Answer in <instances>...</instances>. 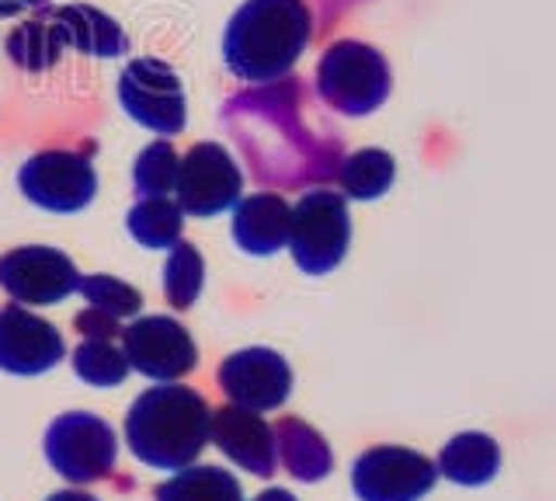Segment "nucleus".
I'll use <instances>...</instances> for the list:
<instances>
[{
  "label": "nucleus",
  "mask_w": 556,
  "mask_h": 501,
  "mask_svg": "<svg viewBox=\"0 0 556 501\" xmlns=\"http://www.w3.org/2000/svg\"><path fill=\"white\" fill-rule=\"evenodd\" d=\"M74 324H77V331H80L84 338H101V341H115V338H122L118 317L104 314V310H94V306L80 310Z\"/></svg>",
  "instance_id": "obj_28"
},
{
  "label": "nucleus",
  "mask_w": 556,
  "mask_h": 501,
  "mask_svg": "<svg viewBox=\"0 0 556 501\" xmlns=\"http://www.w3.org/2000/svg\"><path fill=\"white\" fill-rule=\"evenodd\" d=\"M254 501H295L286 488H268V491H261Z\"/></svg>",
  "instance_id": "obj_31"
},
{
  "label": "nucleus",
  "mask_w": 556,
  "mask_h": 501,
  "mask_svg": "<svg viewBox=\"0 0 556 501\" xmlns=\"http://www.w3.org/2000/svg\"><path fill=\"white\" fill-rule=\"evenodd\" d=\"M208 436H213L216 449L233 460L240 471L254 477H271L278 466V446H275V428L261 418L257 411L226 404L213 411L208 418Z\"/></svg>",
  "instance_id": "obj_15"
},
{
  "label": "nucleus",
  "mask_w": 556,
  "mask_h": 501,
  "mask_svg": "<svg viewBox=\"0 0 556 501\" xmlns=\"http://www.w3.org/2000/svg\"><path fill=\"white\" fill-rule=\"evenodd\" d=\"M122 352L129 370L156 384H174L199 366V349L185 324L174 317H139L122 331Z\"/></svg>",
  "instance_id": "obj_12"
},
{
  "label": "nucleus",
  "mask_w": 556,
  "mask_h": 501,
  "mask_svg": "<svg viewBox=\"0 0 556 501\" xmlns=\"http://www.w3.org/2000/svg\"><path fill=\"white\" fill-rule=\"evenodd\" d=\"M348 245H352V216L344 196L330 188H309L289 216L292 262L306 275H327L344 262Z\"/></svg>",
  "instance_id": "obj_5"
},
{
  "label": "nucleus",
  "mask_w": 556,
  "mask_h": 501,
  "mask_svg": "<svg viewBox=\"0 0 556 501\" xmlns=\"http://www.w3.org/2000/svg\"><path fill=\"white\" fill-rule=\"evenodd\" d=\"M46 18L60 28V36L66 49H77L84 57L94 60H115L129 53V36L122 32V25L91 4H66L46 11Z\"/></svg>",
  "instance_id": "obj_16"
},
{
  "label": "nucleus",
  "mask_w": 556,
  "mask_h": 501,
  "mask_svg": "<svg viewBox=\"0 0 556 501\" xmlns=\"http://www.w3.org/2000/svg\"><path fill=\"white\" fill-rule=\"evenodd\" d=\"M313 36L306 0H248L223 36L226 71L243 84H275L292 74Z\"/></svg>",
  "instance_id": "obj_2"
},
{
  "label": "nucleus",
  "mask_w": 556,
  "mask_h": 501,
  "mask_svg": "<svg viewBox=\"0 0 556 501\" xmlns=\"http://www.w3.org/2000/svg\"><path fill=\"white\" fill-rule=\"evenodd\" d=\"M501 466V446L486 436V431H459L442 446L439 474H445L452 484L463 488H480V484L494 480Z\"/></svg>",
  "instance_id": "obj_18"
},
{
  "label": "nucleus",
  "mask_w": 556,
  "mask_h": 501,
  "mask_svg": "<svg viewBox=\"0 0 556 501\" xmlns=\"http://www.w3.org/2000/svg\"><path fill=\"white\" fill-rule=\"evenodd\" d=\"M77 286H80L77 265L56 248L28 245L0 258V289L22 306L63 303L70 292H77Z\"/></svg>",
  "instance_id": "obj_11"
},
{
  "label": "nucleus",
  "mask_w": 556,
  "mask_h": 501,
  "mask_svg": "<svg viewBox=\"0 0 556 501\" xmlns=\"http://www.w3.org/2000/svg\"><path fill=\"white\" fill-rule=\"evenodd\" d=\"M219 387L230 404L248 411H275L292 390L289 362L271 349H240L223 359Z\"/></svg>",
  "instance_id": "obj_13"
},
{
  "label": "nucleus",
  "mask_w": 556,
  "mask_h": 501,
  "mask_svg": "<svg viewBox=\"0 0 556 501\" xmlns=\"http://www.w3.org/2000/svg\"><path fill=\"white\" fill-rule=\"evenodd\" d=\"M35 4H39V0H0V18H17V14Z\"/></svg>",
  "instance_id": "obj_29"
},
{
  "label": "nucleus",
  "mask_w": 556,
  "mask_h": 501,
  "mask_svg": "<svg viewBox=\"0 0 556 501\" xmlns=\"http://www.w3.org/2000/svg\"><path fill=\"white\" fill-rule=\"evenodd\" d=\"M434 480L439 466L404 446H376L352 466V488L362 501H421Z\"/></svg>",
  "instance_id": "obj_10"
},
{
  "label": "nucleus",
  "mask_w": 556,
  "mask_h": 501,
  "mask_svg": "<svg viewBox=\"0 0 556 501\" xmlns=\"http://www.w3.org/2000/svg\"><path fill=\"white\" fill-rule=\"evenodd\" d=\"M74 373L91 387H118L129 376L126 352H118L112 341L84 338L74 349Z\"/></svg>",
  "instance_id": "obj_25"
},
{
  "label": "nucleus",
  "mask_w": 556,
  "mask_h": 501,
  "mask_svg": "<svg viewBox=\"0 0 556 501\" xmlns=\"http://www.w3.org/2000/svg\"><path fill=\"white\" fill-rule=\"evenodd\" d=\"M46 501H98V498L84 494V491H56V494H49Z\"/></svg>",
  "instance_id": "obj_30"
},
{
  "label": "nucleus",
  "mask_w": 556,
  "mask_h": 501,
  "mask_svg": "<svg viewBox=\"0 0 556 501\" xmlns=\"http://www.w3.org/2000/svg\"><path fill=\"white\" fill-rule=\"evenodd\" d=\"M153 501H243V488L223 466H185L153 491Z\"/></svg>",
  "instance_id": "obj_21"
},
{
  "label": "nucleus",
  "mask_w": 556,
  "mask_h": 501,
  "mask_svg": "<svg viewBox=\"0 0 556 501\" xmlns=\"http://www.w3.org/2000/svg\"><path fill=\"white\" fill-rule=\"evenodd\" d=\"M63 49H66V42L60 36V28L46 18V11L39 14V18L17 25L8 36V57H11V63L22 66V71H28V74L52 71V66L60 63Z\"/></svg>",
  "instance_id": "obj_23"
},
{
  "label": "nucleus",
  "mask_w": 556,
  "mask_h": 501,
  "mask_svg": "<svg viewBox=\"0 0 556 501\" xmlns=\"http://www.w3.org/2000/svg\"><path fill=\"white\" fill-rule=\"evenodd\" d=\"M174 202L181 205L188 216H219L233 210L243 196V171L230 158V150L223 143H195L181 164H178V181H174Z\"/></svg>",
  "instance_id": "obj_9"
},
{
  "label": "nucleus",
  "mask_w": 556,
  "mask_h": 501,
  "mask_svg": "<svg viewBox=\"0 0 556 501\" xmlns=\"http://www.w3.org/2000/svg\"><path fill=\"white\" fill-rule=\"evenodd\" d=\"M66 355V341L56 324L31 314L22 303L0 310V370L11 376L49 373Z\"/></svg>",
  "instance_id": "obj_14"
},
{
  "label": "nucleus",
  "mask_w": 556,
  "mask_h": 501,
  "mask_svg": "<svg viewBox=\"0 0 556 501\" xmlns=\"http://www.w3.org/2000/svg\"><path fill=\"white\" fill-rule=\"evenodd\" d=\"M185 227V213L181 205L167 199V196H150L139 199L129 216H126V230L136 245H143L150 251H170L181 240Z\"/></svg>",
  "instance_id": "obj_20"
},
{
  "label": "nucleus",
  "mask_w": 556,
  "mask_h": 501,
  "mask_svg": "<svg viewBox=\"0 0 556 501\" xmlns=\"http://www.w3.org/2000/svg\"><path fill=\"white\" fill-rule=\"evenodd\" d=\"M275 446H278V460L286 463V471L303 480V484H317L330 474L334 456H330V446L317 428H309L300 418H282L275 428Z\"/></svg>",
  "instance_id": "obj_19"
},
{
  "label": "nucleus",
  "mask_w": 556,
  "mask_h": 501,
  "mask_svg": "<svg viewBox=\"0 0 556 501\" xmlns=\"http://www.w3.org/2000/svg\"><path fill=\"white\" fill-rule=\"evenodd\" d=\"M77 292H84L87 306L104 310L112 317H136L143 310V292L136 286L115 279V275H80Z\"/></svg>",
  "instance_id": "obj_27"
},
{
  "label": "nucleus",
  "mask_w": 556,
  "mask_h": 501,
  "mask_svg": "<svg viewBox=\"0 0 556 501\" xmlns=\"http://www.w3.org/2000/svg\"><path fill=\"white\" fill-rule=\"evenodd\" d=\"M338 185L344 199H358V202H372L379 196L390 192V185L396 178V161L387 150H358L352 158H344L338 164Z\"/></svg>",
  "instance_id": "obj_22"
},
{
  "label": "nucleus",
  "mask_w": 556,
  "mask_h": 501,
  "mask_svg": "<svg viewBox=\"0 0 556 501\" xmlns=\"http://www.w3.org/2000/svg\"><path fill=\"white\" fill-rule=\"evenodd\" d=\"M317 91L341 115H369L390 98V63L372 46L341 39L317 63Z\"/></svg>",
  "instance_id": "obj_4"
},
{
  "label": "nucleus",
  "mask_w": 556,
  "mask_h": 501,
  "mask_svg": "<svg viewBox=\"0 0 556 501\" xmlns=\"http://www.w3.org/2000/svg\"><path fill=\"white\" fill-rule=\"evenodd\" d=\"M205 397L181 384H161L136 397L126 414V442L139 463L153 471H185L208 442Z\"/></svg>",
  "instance_id": "obj_3"
},
{
  "label": "nucleus",
  "mask_w": 556,
  "mask_h": 501,
  "mask_svg": "<svg viewBox=\"0 0 556 501\" xmlns=\"http://www.w3.org/2000/svg\"><path fill=\"white\" fill-rule=\"evenodd\" d=\"M178 150L170 147V140H156L150 143L132 164V188L139 199L150 196H167L174 192V181H178Z\"/></svg>",
  "instance_id": "obj_26"
},
{
  "label": "nucleus",
  "mask_w": 556,
  "mask_h": 501,
  "mask_svg": "<svg viewBox=\"0 0 556 501\" xmlns=\"http://www.w3.org/2000/svg\"><path fill=\"white\" fill-rule=\"evenodd\" d=\"M205 286V262L195 245L188 240H178L170 248V258L164 265V297L174 310H188L195 306L199 292Z\"/></svg>",
  "instance_id": "obj_24"
},
{
  "label": "nucleus",
  "mask_w": 556,
  "mask_h": 501,
  "mask_svg": "<svg viewBox=\"0 0 556 501\" xmlns=\"http://www.w3.org/2000/svg\"><path fill=\"white\" fill-rule=\"evenodd\" d=\"M118 101L132 123L156 136H178L188 123L185 88L164 60L139 57L118 74Z\"/></svg>",
  "instance_id": "obj_7"
},
{
  "label": "nucleus",
  "mask_w": 556,
  "mask_h": 501,
  "mask_svg": "<svg viewBox=\"0 0 556 501\" xmlns=\"http://www.w3.org/2000/svg\"><path fill=\"white\" fill-rule=\"evenodd\" d=\"M226 126L237 140H265L271 136V150L251 161L254 178L271 185H306L338 175L341 143L334 136H317L306 129V105L300 80L261 84V91L233 98L226 105Z\"/></svg>",
  "instance_id": "obj_1"
},
{
  "label": "nucleus",
  "mask_w": 556,
  "mask_h": 501,
  "mask_svg": "<svg viewBox=\"0 0 556 501\" xmlns=\"http://www.w3.org/2000/svg\"><path fill=\"white\" fill-rule=\"evenodd\" d=\"M292 205L278 192H254L233 205V240L240 251L268 258L289 245Z\"/></svg>",
  "instance_id": "obj_17"
},
{
  "label": "nucleus",
  "mask_w": 556,
  "mask_h": 501,
  "mask_svg": "<svg viewBox=\"0 0 556 501\" xmlns=\"http://www.w3.org/2000/svg\"><path fill=\"white\" fill-rule=\"evenodd\" d=\"M17 185L31 205L46 213H80L98 192V175L87 153L77 150H42L17 171Z\"/></svg>",
  "instance_id": "obj_8"
},
{
  "label": "nucleus",
  "mask_w": 556,
  "mask_h": 501,
  "mask_svg": "<svg viewBox=\"0 0 556 501\" xmlns=\"http://www.w3.org/2000/svg\"><path fill=\"white\" fill-rule=\"evenodd\" d=\"M118 442L112 425L91 411H66L46 431V460L70 484H94L115 471Z\"/></svg>",
  "instance_id": "obj_6"
}]
</instances>
